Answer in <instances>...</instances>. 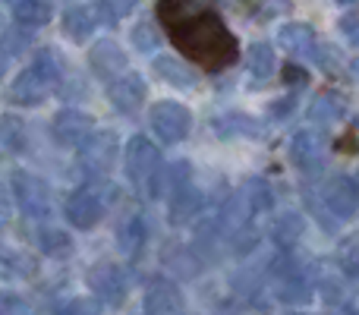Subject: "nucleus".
Returning a JSON list of instances; mask_svg holds the SVG:
<instances>
[{"mask_svg":"<svg viewBox=\"0 0 359 315\" xmlns=\"http://www.w3.org/2000/svg\"><path fill=\"white\" fill-rule=\"evenodd\" d=\"M168 35L180 54H186L205 69H224L240 57L233 32L224 25L215 10H196L183 19H174L168 22Z\"/></svg>","mask_w":359,"mask_h":315,"instance_id":"f257e3e1","label":"nucleus"},{"mask_svg":"<svg viewBox=\"0 0 359 315\" xmlns=\"http://www.w3.org/2000/svg\"><path fill=\"white\" fill-rule=\"evenodd\" d=\"M60 82V63H57L54 51H38L35 63L16 76L10 86V101L13 105H41Z\"/></svg>","mask_w":359,"mask_h":315,"instance_id":"f03ea898","label":"nucleus"},{"mask_svg":"<svg viewBox=\"0 0 359 315\" xmlns=\"http://www.w3.org/2000/svg\"><path fill=\"white\" fill-rule=\"evenodd\" d=\"M189 126H192V117L183 105L177 101H161V105L151 107V130L161 136V142L174 145V142H183L189 136Z\"/></svg>","mask_w":359,"mask_h":315,"instance_id":"7ed1b4c3","label":"nucleus"},{"mask_svg":"<svg viewBox=\"0 0 359 315\" xmlns=\"http://www.w3.org/2000/svg\"><path fill=\"white\" fill-rule=\"evenodd\" d=\"M13 196L16 202L25 208V215H44L50 208V192L44 186V180L32 177L25 170H16L13 173Z\"/></svg>","mask_w":359,"mask_h":315,"instance_id":"20e7f679","label":"nucleus"},{"mask_svg":"<svg viewBox=\"0 0 359 315\" xmlns=\"http://www.w3.org/2000/svg\"><path fill=\"white\" fill-rule=\"evenodd\" d=\"M158 164H161V158H158V149L149 142V139L136 136L130 142V149H126V170H130L133 183H151V177H155Z\"/></svg>","mask_w":359,"mask_h":315,"instance_id":"39448f33","label":"nucleus"},{"mask_svg":"<svg viewBox=\"0 0 359 315\" xmlns=\"http://www.w3.org/2000/svg\"><path fill=\"white\" fill-rule=\"evenodd\" d=\"M117 158V136L114 133H92L82 145V167L92 173H107Z\"/></svg>","mask_w":359,"mask_h":315,"instance_id":"423d86ee","label":"nucleus"},{"mask_svg":"<svg viewBox=\"0 0 359 315\" xmlns=\"http://www.w3.org/2000/svg\"><path fill=\"white\" fill-rule=\"evenodd\" d=\"M101 215H104V199H101L92 186H86V189H79V192L69 196V202H67L69 224L88 230V227H95V224L101 221Z\"/></svg>","mask_w":359,"mask_h":315,"instance_id":"0eeeda50","label":"nucleus"},{"mask_svg":"<svg viewBox=\"0 0 359 315\" xmlns=\"http://www.w3.org/2000/svg\"><path fill=\"white\" fill-rule=\"evenodd\" d=\"M88 281H92V290L107 303H120L126 297V274L114 262H98L88 272Z\"/></svg>","mask_w":359,"mask_h":315,"instance_id":"6e6552de","label":"nucleus"},{"mask_svg":"<svg viewBox=\"0 0 359 315\" xmlns=\"http://www.w3.org/2000/svg\"><path fill=\"white\" fill-rule=\"evenodd\" d=\"M92 126H95L92 117H86V114L63 111V114H57V120H54V136L60 139L63 145H79V142H86Z\"/></svg>","mask_w":359,"mask_h":315,"instance_id":"1a4fd4ad","label":"nucleus"},{"mask_svg":"<svg viewBox=\"0 0 359 315\" xmlns=\"http://www.w3.org/2000/svg\"><path fill=\"white\" fill-rule=\"evenodd\" d=\"M145 309H149V315H183L180 290L174 284H168V281H158L145 293Z\"/></svg>","mask_w":359,"mask_h":315,"instance_id":"9d476101","label":"nucleus"},{"mask_svg":"<svg viewBox=\"0 0 359 315\" xmlns=\"http://www.w3.org/2000/svg\"><path fill=\"white\" fill-rule=\"evenodd\" d=\"M111 101L117 111L133 114L145 101V82L139 76H123V79L111 82Z\"/></svg>","mask_w":359,"mask_h":315,"instance_id":"9b49d317","label":"nucleus"},{"mask_svg":"<svg viewBox=\"0 0 359 315\" xmlns=\"http://www.w3.org/2000/svg\"><path fill=\"white\" fill-rule=\"evenodd\" d=\"M325 202H328V208L334 211V215L350 217L356 211V205H359L356 183H353V180H347V177H337L334 183L328 186V196H325Z\"/></svg>","mask_w":359,"mask_h":315,"instance_id":"f8f14e48","label":"nucleus"},{"mask_svg":"<svg viewBox=\"0 0 359 315\" xmlns=\"http://www.w3.org/2000/svg\"><path fill=\"white\" fill-rule=\"evenodd\" d=\"M88 60H92V67L98 69L101 76H107V79H114L117 73L126 69V54L114 41H98L92 48V54H88Z\"/></svg>","mask_w":359,"mask_h":315,"instance_id":"ddd939ff","label":"nucleus"},{"mask_svg":"<svg viewBox=\"0 0 359 315\" xmlns=\"http://www.w3.org/2000/svg\"><path fill=\"white\" fill-rule=\"evenodd\" d=\"M95 25H98V10L95 6H76V10H69L63 16V29H67V35L73 41H86L95 32Z\"/></svg>","mask_w":359,"mask_h":315,"instance_id":"4468645a","label":"nucleus"},{"mask_svg":"<svg viewBox=\"0 0 359 315\" xmlns=\"http://www.w3.org/2000/svg\"><path fill=\"white\" fill-rule=\"evenodd\" d=\"M278 41H280V48H287L290 54H297V57H303V54H312L316 51V32L309 29V25H287V29H280V35H278Z\"/></svg>","mask_w":359,"mask_h":315,"instance_id":"2eb2a0df","label":"nucleus"},{"mask_svg":"<svg viewBox=\"0 0 359 315\" xmlns=\"http://www.w3.org/2000/svg\"><path fill=\"white\" fill-rule=\"evenodd\" d=\"M10 6L22 25H44L50 19V0H10Z\"/></svg>","mask_w":359,"mask_h":315,"instance_id":"dca6fc26","label":"nucleus"},{"mask_svg":"<svg viewBox=\"0 0 359 315\" xmlns=\"http://www.w3.org/2000/svg\"><path fill=\"white\" fill-rule=\"evenodd\" d=\"M290 152L299 167H316L318 161H322V139H318L316 133H299V136L293 139Z\"/></svg>","mask_w":359,"mask_h":315,"instance_id":"f3484780","label":"nucleus"},{"mask_svg":"<svg viewBox=\"0 0 359 315\" xmlns=\"http://www.w3.org/2000/svg\"><path fill=\"white\" fill-rule=\"evenodd\" d=\"M198 202H202V196H198L196 189H192L189 183H183L180 189L174 192V205H170V217H174L177 224H183L186 217H192L198 211Z\"/></svg>","mask_w":359,"mask_h":315,"instance_id":"a211bd4d","label":"nucleus"},{"mask_svg":"<svg viewBox=\"0 0 359 315\" xmlns=\"http://www.w3.org/2000/svg\"><path fill=\"white\" fill-rule=\"evenodd\" d=\"M25 142V130L22 120L10 117V114H0V149L4 152H19Z\"/></svg>","mask_w":359,"mask_h":315,"instance_id":"6ab92c4d","label":"nucleus"},{"mask_svg":"<svg viewBox=\"0 0 359 315\" xmlns=\"http://www.w3.org/2000/svg\"><path fill=\"white\" fill-rule=\"evenodd\" d=\"M0 274L4 278H29V274H35V262L22 253H0Z\"/></svg>","mask_w":359,"mask_h":315,"instance_id":"aec40b11","label":"nucleus"},{"mask_svg":"<svg viewBox=\"0 0 359 315\" xmlns=\"http://www.w3.org/2000/svg\"><path fill=\"white\" fill-rule=\"evenodd\" d=\"M246 60H249V73H252L255 79H265V76H271L274 54H271V48H268V44H252Z\"/></svg>","mask_w":359,"mask_h":315,"instance_id":"412c9836","label":"nucleus"},{"mask_svg":"<svg viewBox=\"0 0 359 315\" xmlns=\"http://www.w3.org/2000/svg\"><path fill=\"white\" fill-rule=\"evenodd\" d=\"M155 69L161 76H168V82H174V86H192V73L189 69H183L177 60H168V57H161V60H155Z\"/></svg>","mask_w":359,"mask_h":315,"instance_id":"4be33fe9","label":"nucleus"},{"mask_svg":"<svg viewBox=\"0 0 359 315\" xmlns=\"http://www.w3.org/2000/svg\"><path fill=\"white\" fill-rule=\"evenodd\" d=\"M41 249L50 255H67L73 246H69V236L60 230H41Z\"/></svg>","mask_w":359,"mask_h":315,"instance_id":"5701e85b","label":"nucleus"},{"mask_svg":"<svg viewBox=\"0 0 359 315\" xmlns=\"http://www.w3.org/2000/svg\"><path fill=\"white\" fill-rule=\"evenodd\" d=\"M142 236H145V227L139 217H133L130 224H126L123 230H120V246L126 249V253H136L139 246H142Z\"/></svg>","mask_w":359,"mask_h":315,"instance_id":"b1692460","label":"nucleus"},{"mask_svg":"<svg viewBox=\"0 0 359 315\" xmlns=\"http://www.w3.org/2000/svg\"><path fill=\"white\" fill-rule=\"evenodd\" d=\"M57 315H101V303L98 300H69V303H63Z\"/></svg>","mask_w":359,"mask_h":315,"instance_id":"393cba45","label":"nucleus"},{"mask_svg":"<svg viewBox=\"0 0 359 315\" xmlns=\"http://www.w3.org/2000/svg\"><path fill=\"white\" fill-rule=\"evenodd\" d=\"M312 120H322V123H331V120L341 114V105H337V98H318L316 107H312Z\"/></svg>","mask_w":359,"mask_h":315,"instance_id":"a878e982","label":"nucleus"},{"mask_svg":"<svg viewBox=\"0 0 359 315\" xmlns=\"http://www.w3.org/2000/svg\"><path fill=\"white\" fill-rule=\"evenodd\" d=\"M101 6H104V13H107V19H123V16H130L133 10H136V0H101Z\"/></svg>","mask_w":359,"mask_h":315,"instance_id":"bb28decb","label":"nucleus"},{"mask_svg":"<svg viewBox=\"0 0 359 315\" xmlns=\"http://www.w3.org/2000/svg\"><path fill=\"white\" fill-rule=\"evenodd\" d=\"M0 315H35V312L19 297H0Z\"/></svg>","mask_w":359,"mask_h":315,"instance_id":"cd10ccee","label":"nucleus"},{"mask_svg":"<svg viewBox=\"0 0 359 315\" xmlns=\"http://www.w3.org/2000/svg\"><path fill=\"white\" fill-rule=\"evenodd\" d=\"M133 41H136V48H142V51H151L155 48V32H151V25H139L136 32H133Z\"/></svg>","mask_w":359,"mask_h":315,"instance_id":"c85d7f7f","label":"nucleus"},{"mask_svg":"<svg viewBox=\"0 0 359 315\" xmlns=\"http://www.w3.org/2000/svg\"><path fill=\"white\" fill-rule=\"evenodd\" d=\"M280 227H284V230H280V234H274L280 243H290V240H297V236H299V221L293 215H287L284 221H280Z\"/></svg>","mask_w":359,"mask_h":315,"instance_id":"c756f323","label":"nucleus"},{"mask_svg":"<svg viewBox=\"0 0 359 315\" xmlns=\"http://www.w3.org/2000/svg\"><path fill=\"white\" fill-rule=\"evenodd\" d=\"M29 44V35H19V32H6L4 35V48L6 54H19V51Z\"/></svg>","mask_w":359,"mask_h":315,"instance_id":"7c9ffc66","label":"nucleus"},{"mask_svg":"<svg viewBox=\"0 0 359 315\" xmlns=\"http://www.w3.org/2000/svg\"><path fill=\"white\" fill-rule=\"evenodd\" d=\"M341 32L347 35L350 44H356L359 48V16H344L341 19Z\"/></svg>","mask_w":359,"mask_h":315,"instance_id":"2f4dec72","label":"nucleus"},{"mask_svg":"<svg viewBox=\"0 0 359 315\" xmlns=\"http://www.w3.org/2000/svg\"><path fill=\"white\" fill-rule=\"evenodd\" d=\"M13 215V199H10V189L6 183H0V224H6Z\"/></svg>","mask_w":359,"mask_h":315,"instance_id":"473e14b6","label":"nucleus"},{"mask_svg":"<svg viewBox=\"0 0 359 315\" xmlns=\"http://www.w3.org/2000/svg\"><path fill=\"white\" fill-rule=\"evenodd\" d=\"M284 76H287V82H290V86H306V73L299 67H287Z\"/></svg>","mask_w":359,"mask_h":315,"instance_id":"72a5a7b5","label":"nucleus"},{"mask_svg":"<svg viewBox=\"0 0 359 315\" xmlns=\"http://www.w3.org/2000/svg\"><path fill=\"white\" fill-rule=\"evenodd\" d=\"M4 67H6V60H4V54H0V76H4Z\"/></svg>","mask_w":359,"mask_h":315,"instance_id":"f704fd0d","label":"nucleus"},{"mask_svg":"<svg viewBox=\"0 0 359 315\" xmlns=\"http://www.w3.org/2000/svg\"><path fill=\"white\" fill-rule=\"evenodd\" d=\"M353 69H356V73H359V60H356V63H353Z\"/></svg>","mask_w":359,"mask_h":315,"instance_id":"c9c22d12","label":"nucleus"},{"mask_svg":"<svg viewBox=\"0 0 359 315\" xmlns=\"http://www.w3.org/2000/svg\"><path fill=\"white\" fill-rule=\"evenodd\" d=\"M341 4H350V0H341Z\"/></svg>","mask_w":359,"mask_h":315,"instance_id":"e433bc0d","label":"nucleus"}]
</instances>
